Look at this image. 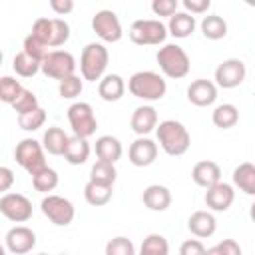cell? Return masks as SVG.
Segmentation results:
<instances>
[{
    "label": "cell",
    "instance_id": "1",
    "mask_svg": "<svg viewBox=\"0 0 255 255\" xmlns=\"http://www.w3.org/2000/svg\"><path fill=\"white\" fill-rule=\"evenodd\" d=\"M155 133H157L159 147L167 155H171V157L187 153V149L191 145V135H189L187 128L181 122H177V120H163V122H159L155 126Z\"/></svg>",
    "mask_w": 255,
    "mask_h": 255
},
{
    "label": "cell",
    "instance_id": "2",
    "mask_svg": "<svg viewBox=\"0 0 255 255\" xmlns=\"http://www.w3.org/2000/svg\"><path fill=\"white\" fill-rule=\"evenodd\" d=\"M128 90L137 100L157 102V100H161L165 96L167 84H165V80H163L161 74L151 72V70H141V72H135L128 80Z\"/></svg>",
    "mask_w": 255,
    "mask_h": 255
},
{
    "label": "cell",
    "instance_id": "3",
    "mask_svg": "<svg viewBox=\"0 0 255 255\" xmlns=\"http://www.w3.org/2000/svg\"><path fill=\"white\" fill-rule=\"evenodd\" d=\"M110 62V52L102 42H90L84 46L80 56V72L82 80L100 82L106 76V68Z\"/></svg>",
    "mask_w": 255,
    "mask_h": 255
},
{
    "label": "cell",
    "instance_id": "4",
    "mask_svg": "<svg viewBox=\"0 0 255 255\" xmlns=\"http://www.w3.org/2000/svg\"><path fill=\"white\" fill-rule=\"evenodd\" d=\"M155 60H157L163 76H167L171 80H181L191 70V62H189L187 52L177 44H163L157 50Z\"/></svg>",
    "mask_w": 255,
    "mask_h": 255
},
{
    "label": "cell",
    "instance_id": "5",
    "mask_svg": "<svg viewBox=\"0 0 255 255\" xmlns=\"http://www.w3.org/2000/svg\"><path fill=\"white\" fill-rule=\"evenodd\" d=\"M128 36L137 46H159L167 38V28H165V24L161 20L141 18V20L131 22Z\"/></svg>",
    "mask_w": 255,
    "mask_h": 255
},
{
    "label": "cell",
    "instance_id": "6",
    "mask_svg": "<svg viewBox=\"0 0 255 255\" xmlns=\"http://www.w3.org/2000/svg\"><path fill=\"white\" fill-rule=\"evenodd\" d=\"M48 48L64 46L70 38V24L64 18H38L32 26V32Z\"/></svg>",
    "mask_w": 255,
    "mask_h": 255
},
{
    "label": "cell",
    "instance_id": "7",
    "mask_svg": "<svg viewBox=\"0 0 255 255\" xmlns=\"http://www.w3.org/2000/svg\"><path fill=\"white\" fill-rule=\"evenodd\" d=\"M14 159L20 167H24L30 175H36L38 171H42L46 167V155H44V147L38 139L34 137H24L20 143H16L14 149Z\"/></svg>",
    "mask_w": 255,
    "mask_h": 255
},
{
    "label": "cell",
    "instance_id": "8",
    "mask_svg": "<svg viewBox=\"0 0 255 255\" xmlns=\"http://www.w3.org/2000/svg\"><path fill=\"white\" fill-rule=\"evenodd\" d=\"M68 122H70L74 135H78V137L88 139L98 129V120H96L94 108L88 102H74L68 108Z\"/></svg>",
    "mask_w": 255,
    "mask_h": 255
},
{
    "label": "cell",
    "instance_id": "9",
    "mask_svg": "<svg viewBox=\"0 0 255 255\" xmlns=\"http://www.w3.org/2000/svg\"><path fill=\"white\" fill-rule=\"evenodd\" d=\"M40 72L52 80H64L76 72V58L66 50H50L40 64Z\"/></svg>",
    "mask_w": 255,
    "mask_h": 255
},
{
    "label": "cell",
    "instance_id": "10",
    "mask_svg": "<svg viewBox=\"0 0 255 255\" xmlns=\"http://www.w3.org/2000/svg\"><path fill=\"white\" fill-rule=\"evenodd\" d=\"M40 209H42V213L54 223V225H58V227H66V225H70L72 221H74V217H76V207H74V203L70 201V199H66V197H62V195H46L44 199H42V203H40Z\"/></svg>",
    "mask_w": 255,
    "mask_h": 255
},
{
    "label": "cell",
    "instance_id": "11",
    "mask_svg": "<svg viewBox=\"0 0 255 255\" xmlns=\"http://www.w3.org/2000/svg\"><path fill=\"white\" fill-rule=\"evenodd\" d=\"M92 30L96 32V36L102 40V42H120L122 36H124V30H122V22L118 18V14L114 10H98L94 16H92Z\"/></svg>",
    "mask_w": 255,
    "mask_h": 255
},
{
    "label": "cell",
    "instance_id": "12",
    "mask_svg": "<svg viewBox=\"0 0 255 255\" xmlns=\"http://www.w3.org/2000/svg\"><path fill=\"white\" fill-rule=\"evenodd\" d=\"M245 76H247L245 62L239 58H227L215 68V82L213 84L217 88L231 90V88L241 86L245 82Z\"/></svg>",
    "mask_w": 255,
    "mask_h": 255
},
{
    "label": "cell",
    "instance_id": "13",
    "mask_svg": "<svg viewBox=\"0 0 255 255\" xmlns=\"http://www.w3.org/2000/svg\"><path fill=\"white\" fill-rule=\"evenodd\" d=\"M0 213L12 223H26L32 217V201L22 193H4L0 197Z\"/></svg>",
    "mask_w": 255,
    "mask_h": 255
},
{
    "label": "cell",
    "instance_id": "14",
    "mask_svg": "<svg viewBox=\"0 0 255 255\" xmlns=\"http://www.w3.org/2000/svg\"><path fill=\"white\" fill-rule=\"evenodd\" d=\"M6 249L14 255H26L36 247V233L26 225H14L6 237Z\"/></svg>",
    "mask_w": 255,
    "mask_h": 255
},
{
    "label": "cell",
    "instance_id": "15",
    "mask_svg": "<svg viewBox=\"0 0 255 255\" xmlns=\"http://www.w3.org/2000/svg\"><path fill=\"white\" fill-rule=\"evenodd\" d=\"M128 157H129L131 165H135V167H147L157 157V143L153 139H149L147 135L145 137H137V139H133L129 143Z\"/></svg>",
    "mask_w": 255,
    "mask_h": 255
},
{
    "label": "cell",
    "instance_id": "16",
    "mask_svg": "<svg viewBox=\"0 0 255 255\" xmlns=\"http://www.w3.org/2000/svg\"><path fill=\"white\" fill-rule=\"evenodd\" d=\"M187 100L197 108H207L217 100V86L211 80L199 78L187 86Z\"/></svg>",
    "mask_w": 255,
    "mask_h": 255
},
{
    "label": "cell",
    "instance_id": "17",
    "mask_svg": "<svg viewBox=\"0 0 255 255\" xmlns=\"http://www.w3.org/2000/svg\"><path fill=\"white\" fill-rule=\"evenodd\" d=\"M235 201V189L233 185L219 181L211 187H207L205 191V205L211 211H227Z\"/></svg>",
    "mask_w": 255,
    "mask_h": 255
},
{
    "label": "cell",
    "instance_id": "18",
    "mask_svg": "<svg viewBox=\"0 0 255 255\" xmlns=\"http://www.w3.org/2000/svg\"><path fill=\"white\" fill-rule=\"evenodd\" d=\"M129 126L133 129V133H137L139 137H145L149 131L155 129L157 126V112L153 106H137L129 118Z\"/></svg>",
    "mask_w": 255,
    "mask_h": 255
},
{
    "label": "cell",
    "instance_id": "19",
    "mask_svg": "<svg viewBox=\"0 0 255 255\" xmlns=\"http://www.w3.org/2000/svg\"><path fill=\"white\" fill-rule=\"evenodd\" d=\"M187 229L191 231V235H195L197 239H207L217 231V219L211 211H193L187 219Z\"/></svg>",
    "mask_w": 255,
    "mask_h": 255
},
{
    "label": "cell",
    "instance_id": "20",
    "mask_svg": "<svg viewBox=\"0 0 255 255\" xmlns=\"http://www.w3.org/2000/svg\"><path fill=\"white\" fill-rule=\"evenodd\" d=\"M191 179L195 181V185L207 189V187H211V185L221 181V167L211 159H201V161H197L193 165Z\"/></svg>",
    "mask_w": 255,
    "mask_h": 255
},
{
    "label": "cell",
    "instance_id": "21",
    "mask_svg": "<svg viewBox=\"0 0 255 255\" xmlns=\"http://www.w3.org/2000/svg\"><path fill=\"white\" fill-rule=\"evenodd\" d=\"M141 201L149 211H165L171 205V191L165 185H147L141 193Z\"/></svg>",
    "mask_w": 255,
    "mask_h": 255
},
{
    "label": "cell",
    "instance_id": "22",
    "mask_svg": "<svg viewBox=\"0 0 255 255\" xmlns=\"http://www.w3.org/2000/svg\"><path fill=\"white\" fill-rule=\"evenodd\" d=\"M98 94L104 102H118L126 94V82L120 74H106L98 82Z\"/></svg>",
    "mask_w": 255,
    "mask_h": 255
},
{
    "label": "cell",
    "instance_id": "23",
    "mask_svg": "<svg viewBox=\"0 0 255 255\" xmlns=\"http://www.w3.org/2000/svg\"><path fill=\"white\" fill-rule=\"evenodd\" d=\"M94 149H96L98 161H106V163H116L124 153L122 141L116 135H100L96 139V147Z\"/></svg>",
    "mask_w": 255,
    "mask_h": 255
},
{
    "label": "cell",
    "instance_id": "24",
    "mask_svg": "<svg viewBox=\"0 0 255 255\" xmlns=\"http://www.w3.org/2000/svg\"><path fill=\"white\" fill-rule=\"evenodd\" d=\"M90 151H92V147H90L86 137L72 135V137H68V143H66V149H64V159L70 165H82V163L88 161Z\"/></svg>",
    "mask_w": 255,
    "mask_h": 255
},
{
    "label": "cell",
    "instance_id": "25",
    "mask_svg": "<svg viewBox=\"0 0 255 255\" xmlns=\"http://www.w3.org/2000/svg\"><path fill=\"white\" fill-rule=\"evenodd\" d=\"M195 26H197L195 16H191V14H187V12H175V14L169 18V22H167L165 28H167V34H171L173 38L183 40V38H187V36L193 34Z\"/></svg>",
    "mask_w": 255,
    "mask_h": 255
},
{
    "label": "cell",
    "instance_id": "26",
    "mask_svg": "<svg viewBox=\"0 0 255 255\" xmlns=\"http://www.w3.org/2000/svg\"><path fill=\"white\" fill-rule=\"evenodd\" d=\"M68 133L58 128V126H52L44 131L42 135V147L44 151H48L50 155H64V149H66V143H68Z\"/></svg>",
    "mask_w": 255,
    "mask_h": 255
},
{
    "label": "cell",
    "instance_id": "27",
    "mask_svg": "<svg viewBox=\"0 0 255 255\" xmlns=\"http://www.w3.org/2000/svg\"><path fill=\"white\" fill-rule=\"evenodd\" d=\"M233 185L245 195H255V165L251 161H243L233 169Z\"/></svg>",
    "mask_w": 255,
    "mask_h": 255
},
{
    "label": "cell",
    "instance_id": "28",
    "mask_svg": "<svg viewBox=\"0 0 255 255\" xmlns=\"http://www.w3.org/2000/svg\"><path fill=\"white\" fill-rule=\"evenodd\" d=\"M211 122L219 129H231V128H235L237 122H239V110H237V106H233V104H219L211 112Z\"/></svg>",
    "mask_w": 255,
    "mask_h": 255
},
{
    "label": "cell",
    "instance_id": "29",
    "mask_svg": "<svg viewBox=\"0 0 255 255\" xmlns=\"http://www.w3.org/2000/svg\"><path fill=\"white\" fill-rule=\"evenodd\" d=\"M201 28V34L207 38V40H221L227 36V22L223 16L219 14H209L201 20L199 24Z\"/></svg>",
    "mask_w": 255,
    "mask_h": 255
},
{
    "label": "cell",
    "instance_id": "30",
    "mask_svg": "<svg viewBox=\"0 0 255 255\" xmlns=\"http://www.w3.org/2000/svg\"><path fill=\"white\" fill-rule=\"evenodd\" d=\"M118 179V171L114 163H106V161H96L90 169V181L98 183V185H106V187H114Z\"/></svg>",
    "mask_w": 255,
    "mask_h": 255
},
{
    "label": "cell",
    "instance_id": "31",
    "mask_svg": "<svg viewBox=\"0 0 255 255\" xmlns=\"http://www.w3.org/2000/svg\"><path fill=\"white\" fill-rule=\"evenodd\" d=\"M112 187H106V185H98V183H92L88 181L86 187H84V199L88 205L92 207H104L112 201Z\"/></svg>",
    "mask_w": 255,
    "mask_h": 255
},
{
    "label": "cell",
    "instance_id": "32",
    "mask_svg": "<svg viewBox=\"0 0 255 255\" xmlns=\"http://www.w3.org/2000/svg\"><path fill=\"white\" fill-rule=\"evenodd\" d=\"M58 183H60L58 171L52 169V167H48V165H46L42 171H38L36 175H32V185H34V189L40 191V193H48V195H50V191H54V189L58 187Z\"/></svg>",
    "mask_w": 255,
    "mask_h": 255
},
{
    "label": "cell",
    "instance_id": "33",
    "mask_svg": "<svg viewBox=\"0 0 255 255\" xmlns=\"http://www.w3.org/2000/svg\"><path fill=\"white\" fill-rule=\"evenodd\" d=\"M137 255H169V243L159 233H149L139 247Z\"/></svg>",
    "mask_w": 255,
    "mask_h": 255
},
{
    "label": "cell",
    "instance_id": "34",
    "mask_svg": "<svg viewBox=\"0 0 255 255\" xmlns=\"http://www.w3.org/2000/svg\"><path fill=\"white\" fill-rule=\"evenodd\" d=\"M12 68L20 78H32L40 72V62L32 60L30 56H26L24 52H18L12 60Z\"/></svg>",
    "mask_w": 255,
    "mask_h": 255
},
{
    "label": "cell",
    "instance_id": "35",
    "mask_svg": "<svg viewBox=\"0 0 255 255\" xmlns=\"http://www.w3.org/2000/svg\"><path fill=\"white\" fill-rule=\"evenodd\" d=\"M82 90H84V80L76 74L58 82V94H60L62 100H74L82 94Z\"/></svg>",
    "mask_w": 255,
    "mask_h": 255
},
{
    "label": "cell",
    "instance_id": "36",
    "mask_svg": "<svg viewBox=\"0 0 255 255\" xmlns=\"http://www.w3.org/2000/svg\"><path fill=\"white\" fill-rule=\"evenodd\" d=\"M10 106H12V110H14L18 116H24V114L34 112V110H38V108H40L36 94H34L32 90H28V88H22V92L18 94V98H16Z\"/></svg>",
    "mask_w": 255,
    "mask_h": 255
},
{
    "label": "cell",
    "instance_id": "37",
    "mask_svg": "<svg viewBox=\"0 0 255 255\" xmlns=\"http://www.w3.org/2000/svg\"><path fill=\"white\" fill-rule=\"evenodd\" d=\"M22 52L26 54V56H30L32 60H36V62H40L42 64V60L48 56V46L42 42V40H38L34 34H28L26 38H24V42H22Z\"/></svg>",
    "mask_w": 255,
    "mask_h": 255
},
{
    "label": "cell",
    "instance_id": "38",
    "mask_svg": "<svg viewBox=\"0 0 255 255\" xmlns=\"http://www.w3.org/2000/svg\"><path fill=\"white\" fill-rule=\"evenodd\" d=\"M22 84L16 80V78H12V76H2L0 78V102H4V104H12L16 98H18V94L22 92Z\"/></svg>",
    "mask_w": 255,
    "mask_h": 255
},
{
    "label": "cell",
    "instance_id": "39",
    "mask_svg": "<svg viewBox=\"0 0 255 255\" xmlns=\"http://www.w3.org/2000/svg\"><path fill=\"white\" fill-rule=\"evenodd\" d=\"M46 124V110L38 108L34 112H28L24 116H18V126L24 131H36Z\"/></svg>",
    "mask_w": 255,
    "mask_h": 255
},
{
    "label": "cell",
    "instance_id": "40",
    "mask_svg": "<svg viewBox=\"0 0 255 255\" xmlns=\"http://www.w3.org/2000/svg\"><path fill=\"white\" fill-rule=\"evenodd\" d=\"M106 255H135V247H133L131 239L118 235L106 243Z\"/></svg>",
    "mask_w": 255,
    "mask_h": 255
},
{
    "label": "cell",
    "instance_id": "41",
    "mask_svg": "<svg viewBox=\"0 0 255 255\" xmlns=\"http://www.w3.org/2000/svg\"><path fill=\"white\" fill-rule=\"evenodd\" d=\"M177 6H179L177 0H153L151 2V12L155 16H167V18H171L177 12Z\"/></svg>",
    "mask_w": 255,
    "mask_h": 255
},
{
    "label": "cell",
    "instance_id": "42",
    "mask_svg": "<svg viewBox=\"0 0 255 255\" xmlns=\"http://www.w3.org/2000/svg\"><path fill=\"white\" fill-rule=\"evenodd\" d=\"M187 14H205L211 8V0H183L181 2Z\"/></svg>",
    "mask_w": 255,
    "mask_h": 255
},
{
    "label": "cell",
    "instance_id": "43",
    "mask_svg": "<svg viewBox=\"0 0 255 255\" xmlns=\"http://www.w3.org/2000/svg\"><path fill=\"white\" fill-rule=\"evenodd\" d=\"M179 255H205V245L199 239H187L181 243Z\"/></svg>",
    "mask_w": 255,
    "mask_h": 255
},
{
    "label": "cell",
    "instance_id": "44",
    "mask_svg": "<svg viewBox=\"0 0 255 255\" xmlns=\"http://www.w3.org/2000/svg\"><path fill=\"white\" fill-rule=\"evenodd\" d=\"M217 249L221 251V255H243L241 245L235 239H223L217 243Z\"/></svg>",
    "mask_w": 255,
    "mask_h": 255
},
{
    "label": "cell",
    "instance_id": "45",
    "mask_svg": "<svg viewBox=\"0 0 255 255\" xmlns=\"http://www.w3.org/2000/svg\"><path fill=\"white\" fill-rule=\"evenodd\" d=\"M14 185V171L6 165H0V193L10 191Z\"/></svg>",
    "mask_w": 255,
    "mask_h": 255
},
{
    "label": "cell",
    "instance_id": "46",
    "mask_svg": "<svg viewBox=\"0 0 255 255\" xmlns=\"http://www.w3.org/2000/svg\"><path fill=\"white\" fill-rule=\"evenodd\" d=\"M50 8L58 16H66L74 10V0H50Z\"/></svg>",
    "mask_w": 255,
    "mask_h": 255
},
{
    "label": "cell",
    "instance_id": "47",
    "mask_svg": "<svg viewBox=\"0 0 255 255\" xmlns=\"http://www.w3.org/2000/svg\"><path fill=\"white\" fill-rule=\"evenodd\" d=\"M205 255H221V251L217 249V245H213V247H209V249H205Z\"/></svg>",
    "mask_w": 255,
    "mask_h": 255
},
{
    "label": "cell",
    "instance_id": "48",
    "mask_svg": "<svg viewBox=\"0 0 255 255\" xmlns=\"http://www.w3.org/2000/svg\"><path fill=\"white\" fill-rule=\"evenodd\" d=\"M0 255H6V247L0 243Z\"/></svg>",
    "mask_w": 255,
    "mask_h": 255
},
{
    "label": "cell",
    "instance_id": "49",
    "mask_svg": "<svg viewBox=\"0 0 255 255\" xmlns=\"http://www.w3.org/2000/svg\"><path fill=\"white\" fill-rule=\"evenodd\" d=\"M2 60H4V54H2V50H0V66H2Z\"/></svg>",
    "mask_w": 255,
    "mask_h": 255
},
{
    "label": "cell",
    "instance_id": "50",
    "mask_svg": "<svg viewBox=\"0 0 255 255\" xmlns=\"http://www.w3.org/2000/svg\"><path fill=\"white\" fill-rule=\"evenodd\" d=\"M38 255H48V253H38Z\"/></svg>",
    "mask_w": 255,
    "mask_h": 255
},
{
    "label": "cell",
    "instance_id": "51",
    "mask_svg": "<svg viewBox=\"0 0 255 255\" xmlns=\"http://www.w3.org/2000/svg\"><path fill=\"white\" fill-rule=\"evenodd\" d=\"M60 255H68V253H60Z\"/></svg>",
    "mask_w": 255,
    "mask_h": 255
}]
</instances>
